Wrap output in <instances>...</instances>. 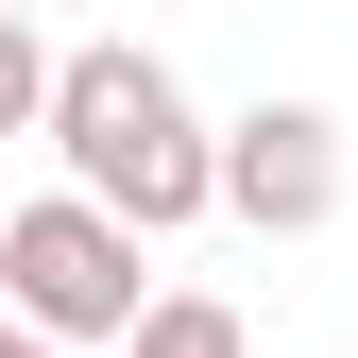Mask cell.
<instances>
[{"label":"cell","mask_w":358,"mask_h":358,"mask_svg":"<svg viewBox=\"0 0 358 358\" xmlns=\"http://www.w3.org/2000/svg\"><path fill=\"white\" fill-rule=\"evenodd\" d=\"M52 154H69V188L103 222H137V239H188V222L222 205V137L188 120L171 52H137V34H85V52L52 69Z\"/></svg>","instance_id":"obj_1"},{"label":"cell","mask_w":358,"mask_h":358,"mask_svg":"<svg viewBox=\"0 0 358 358\" xmlns=\"http://www.w3.org/2000/svg\"><path fill=\"white\" fill-rule=\"evenodd\" d=\"M137 222H103L85 188H34V205H0V307H17L34 341H137L154 324V273H137Z\"/></svg>","instance_id":"obj_2"},{"label":"cell","mask_w":358,"mask_h":358,"mask_svg":"<svg viewBox=\"0 0 358 358\" xmlns=\"http://www.w3.org/2000/svg\"><path fill=\"white\" fill-rule=\"evenodd\" d=\"M222 222H256V239H324V222H341V120H324V103L222 120Z\"/></svg>","instance_id":"obj_3"},{"label":"cell","mask_w":358,"mask_h":358,"mask_svg":"<svg viewBox=\"0 0 358 358\" xmlns=\"http://www.w3.org/2000/svg\"><path fill=\"white\" fill-rule=\"evenodd\" d=\"M120 358H256V324H239L222 290H154V324L120 341Z\"/></svg>","instance_id":"obj_4"},{"label":"cell","mask_w":358,"mask_h":358,"mask_svg":"<svg viewBox=\"0 0 358 358\" xmlns=\"http://www.w3.org/2000/svg\"><path fill=\"white\" fill-rule=\"evenodd\" d=\"M52 69L69 52H34V17H0V137H52Z\"/></svg>","instance_id":"obj_5"},{"label":"cell","mask_w":358,"mask_h":358,"mask_svg":"<svg viewBox=\"0 0 358 358\" xmlns=\"http://www.w3.org/2000/svg\"><path fill=\"white\" fill-rule=\"evenodd\" d=\"M0 358H69V341H34V324H17V307H0Z\"/></svg>","instance_id":"obj_6"},{"label":"cell","mask_w":358,"mask_h":358,"mask_svg":"<svg viewBox=\"0 0 358 358\" xmlns=\"http://www.w3.org/2000/svg\"><path fill=\"white\" fill-rule=\"evenodd\" d=\"M0 17H34V0H0Z\"/></svg>","instance_id":"obj_7"}]
</instances>
